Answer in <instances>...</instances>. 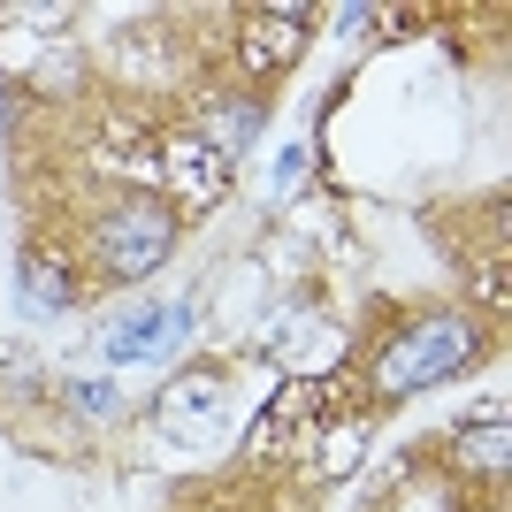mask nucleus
Here are the masks:
<instances>
[{
	"instance_id": "f8f14e48",
	"label": "nucleus",
	"mask_w": 512,
	"mask_h": 512,
	"mask_svg": "<svg viewBox=\"0 0 512 512\" xmlns=\"http://www.w3.org/2000/svg\"><path fill=\"white\" fill-rule=\"evenodd\" d=\"M69 406L85 413V421H115V413H123V390L115 383H69Z\"/></svg>"
},
{
	"instance_id": "423d86ee",
	"label": "nucleus",
	"mask_w": 512,
	"mask_h": 512,
	"mask_svg": "<svg viewBox=\"0 0 512 512\" xmlns=\"http://www.w3.org/2000/svg\"><path fill=\"white\" fill-rule=\"evenodd\" d=\"M306 8L291 0V8H260V16L237 23V54L253 69H283V62H299V46H306Z\"/></svg>"
},
{
	"instance_id": "7ed1b4c3",
	"label": "nucleus",
	"mask_w": 512,
	"mask_h": 512,
	"mask_svg": "<svg viewBox=\"0 0 512 512\" xmlns=\"http://www.w3.org/2000/svg\"><path fill=\"white\" fill-rule=\"evenodd\" d=\"M184 337H192V314H184V306H123V314L100 329V360H107V367L169 360Z\"/></svg>"
},
{
	"instance_id": "f257e3e1",
	"label": "nucleus",
	"mask_w": 512,
	"mask_h": 512,
	"mask_svg": "<svg viewBox=\"0 0 512 512\" xmlns=\"http://www.w3.org/2000/svg\"><path fill=\"white\" fill-rule=\"evenodd\" d=\"M474 352H482V337H474V321H459V314L406 321L398 337H383V352L367 367V390H375V398H413V390L459 375Z\"/></svg>"
},
{
	"instance_id": "0eeeda50",
	"label": "nucleus",
	"mask_w": 512,
	"mask_h": 512,
	"mask_svg": "<svg viewBox=\"0 0 512 512\" xmlns=\"http://www.w3.org/2000/svg\"><path fill=\"white\" fill-rule=\"evenodd\" d=\"M260 123H268V107H260V100H222V107L207 115V130H199V138L230 161V153H245V146L260 138Z\"/></svg>"
},
{
	"instance_id": "1a4fd4ad",
	"label": "nucleus",
	"mask_w": 512,
	"mask_h": 512,
	"mask_svg": "<svg viewBox=\"0 0 512 512\" xmlns=\"http://www.w3.org/2000/svg\"><path fill=\"white\" fill-rule=\"evenodd\" d=\"M283 360H291V383H314L321 367L344 360V329L337 321H306V344H283Z\"/></svg>"
},
{
	"instance_id": "f03ea898",
	"label": "nucleus",
	"mask_w": 512,
	"mask_h": 512,
	"mask_svg": "<svg viewBox=\"0 0 512 512\" xmlns=\"http://www.w3.org/2000/svg\"><path fill=\"white\" fill-rule=\"evenodd\" d=\"M169 253H176V207L169 199L138 192V199H115V207L100 214V268L115 283L153 276Z\"/></svg>"
},
{
	"instance_id": "9b49d317",
	"label": "nucleus",
	"mask_w": 512,
	"mask_h": 512,
	"mask_svg": "<svg viewBox=\"0 0 512 512\" xmlns=\"http://www.w3.org/2000/svg\"><path fill=\"white\" fill-rule=\"evenodd\" d=\"M367 451V421H329V436H321V474H352Z\"/></svg>"
},
{
	"instance_id": "20e7f679",
	"label": "nucleus",
	"mask_w": 512,
	"mask_h": 512,
	"mask_svg": "<svg viewBox=\"0 0 512 512\" xmlns=\"http://www.w3.org/2000/svg\"><path fill=\"white\" fill-rule=\"evenodd\" d=\"M161 184L176 192V199H169L176 214H184V207H214V199H222V184H230V161H222L199 130H184V138H169V146H161Z\"/></svg>"
},
{
	"instance_id": "6e6552de",
	"label": "nucleus",
	"mask_w": 512,
	"mask_h": 512,
	"mask_svg": "<svg viewBox=\"0 0 512 512\" xmlns=\"http://www.w3.org/2000/svg\"><path fill=\"white\" fill-rule=\"evenodd\" d=\"M23 306H31V314H62L69 299H77V283H69V268L62 260H46V253H23Z\"/></svg>"
},
{
	"instance_id": "9d476101",
	"label": "nucleus",
	"mask_w": 512,
	"mask_h": 512,
	"mask_svg": "<svg viewBox=\"0 0 512 512\" xmlns=\"http://www.w3.org/2000/svg\"><path fill=\"white\" fill-rule=\"evenodd\" d=\"M505 451H512V428H505V406H497L482 428H467V436L451 444V459L474 467V474H497V467H505Z\"/></svg>"
},
{
	"instance_id": "39448f33",
	"label": "nucleus",
	"mask_w": 512,
	"mask_h": 512,
	"mask_svg": "<svg viewBox=\"0 0 512 512\" xmlns=\"http://www.w3.org/2000/svg\"><path fill=\"white\" fill-rule=\"evenodd\" d=\"M153 413H161V428H169L176 444H214V436H222V375H214V367L176 375Z\"/></svg>"
}]
</instances>
